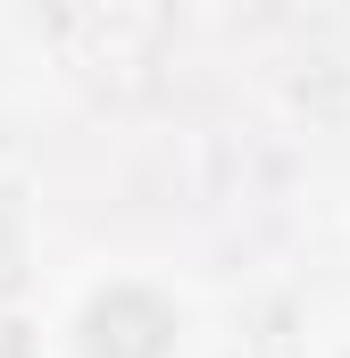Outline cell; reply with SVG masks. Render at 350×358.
<instances>
[{"label": "cell", "instance_id": "1", "mask_svg": "<svg viewBox=\"0 0 350 358\" xmlns=\"http://www.w3.org/2000/svg\"><path fill=\"white\" fill-rule=\"evenodd\" d=\"M175 342V317L159 292H134V283H117V292H100L84 317V350L92 358H167Z\"/></svg>", "mask_w": 350, "mask_h": 358}]
</instances>
